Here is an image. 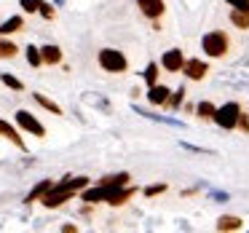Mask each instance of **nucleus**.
Returning a JSON list of instances; mask_svg holds the SVG:
<instances>
[{
	"instance_id": "22",
	"label": "nucleus",
	"mask_w": 249,
	"mask_h": 233,
	"mask_svg": "<svg viewBox=\"0 0 249 233\" xmlns=\"http://www.w3.org/2000/svg\"><path fill=\"white\" fill-rule=\"evenodd\" d=\"M40 3H43V0H22V8L30 14H35V11H40Z\"/></svg>"
},
{
	"instance_id": "10",
	"label": "nucleus",
	"mask_w": 249,
	"mask_h": 233,
	"mask_svg": "<svg viewBox=\"0 0 249 233\" xmlns=\"http://www.w3.org/2000/svg\"><path fill=\"white\" fill-rule=\"evenodd\" d=\"M40 54H43L46 65H59V62H62V49H59V46H43Z\"/></svg>"
},
{
	"instance_id": "6",
	"label": "nucleus",
	"mask_w": 249,
	"mask_h": 233,
	"mask_svg": "<svg viewBox=\"0 0 249 233\" xmlns=\"http://www.w3.org/2000/svg\"><path fill=\"white\" fill-rule=\"evenodd\" d=\"M182 70H185V75H188L190 81H201V78L209 72V67H206V62H201V59H188L182 65Z\"/></svg>"
},
{
	"instance_id": "8",
	"label": "nucleus",
	"mask_w": 249,
	"mask_h": 233,
	"mask_svg": "<svg viewBox=\"0 0 249 233\" xmlns=\"http://www.w3.org/2000/svg\"><path fill=\"white\" fill-rule=\"evenodd\" d=\"M182 65H185V56H182V51H179V49H172V51L163 54V67H166L169 72H179V70H182Z\"/></svg>"
},
{
	"instance_id": "21",
	"label": "nucleus",
	"mask_w": 249,
	"mask_h": 233,
	"mask_svg": "<svg viewBox=\"0 0 249 233\" xmlns=\"http://www.w3.org/2000/svg\"><path fill=\"white\" fill-rule=\"evenodd\" d=\"M0 78H3V83H6V86L8 89H14V91H22V81H19V78H14V75H0Z\"/></svg>"
},
{
	"instance_id": "4",
	"label": "nucleus",
	"mask_w": 249,
	"mask_h": 233,
	"mask_svg": "<svg viewBox=\"0 0 249 233\" xmlns=\"http://www.w3.org/2000/svg\"><path fill=\"white\" fill-rule=\"evenodd\" d=\"M99 65L107 72H124L126 70V56L115 49H102L99 51Z\"/></svg>"
},
{
	"instance_id": "2",
	"label": "nucleus",
	"mask_w": 249,
	"mask_h": 233,
	"mask_svg": "<svg viewBox=\"0 0 249 233\" xmlns=\"http://www.w3.org/2000/svg\"><path fill=\"white\" fill-rule=\"evenodd\" d=\"M201 46H204V51L209 56H222L228 51V35L220 33V30H214V33H206L204 40H201Z\"/></svg>"
},
{
	"instance_id": "14",
	"label": "nucleus",
	"mask_w": 249,
	"mask_h": 233,
	"mask_svg": "<svg viewBox=\"0 0 249 233\" xmlns=\"http://www.w3.org/2000/svg\"><path fill=\"white\" fill-rule=\"evenodd\" d=\"M49 190H51V179H43V182H40V185H35V188H33V193L27 196V204H30V201L43 198V196L49 193Z\"/></svg>"
},
{
	"instance_id": "27",
	"label": "nucleus",
	"mask_w": 249,
	"mask_h": 233,
	"mask_svg": "<svg viewBox=\"0 0 249 233\" xmlns=\"http://www.w3.org/2000/svg\"><path fill=\"white\" fill-rule=\"evenodd\" d=\"M182 94H185V89H179V91L172 97V105H179V97H182Z\"/></svg>"
},
{
	"instance_id": "11",
	"label": "nucleus",
	"mask_w": 249,
	"mask_h": 233,
	"mask_svg": "<svg viewBox=\"0 0 249 233\" xmlns=\"http://www.w3.org/2000/svg\"><path fill=\"white\" fill-rule=\"evenodd\" d=\"M231 22L241 30H249V11L247 8H233L231 11Z\"/></svg>"
},
{
	"instance_id": "15",
	"label": "nucleus",
	"mask_w": 249,
	"mask_h": 233,
	"mask_svg": "<svg viewBox=\"0 0 249 233\" xmlns=\"http://www.w3.org/2000/svg\"><path fill=\"white\" fill-rule=\"evenodd\" d=\"M238 228H241L238 217H220V222H217V231H238Z\"/></svg>"
},
{
	"instance_id": "24",
	"label": "nucleus",
	"mask_w": 249,
	"mask_h": 233,
	"mask_svg": "<svg viewBox=\"0 0 249 233\" xmlns=\"http://www.w3.org/2000/svg\"><path fill=\"white\" fill-rule=\"evenodd\" d=\"M40 14H43L46 19H54V8H51L49 3H40Z\"/></svg>"
},
{
	"instance_id": "12",
	"label": "nucleus",
	"mask_w": 249,
	"mask_h": 233,
	"mask_svg": "<svg viewBox=\"0 0 249 233\" xmlns=\"http://www.w3.org/2000/svg\"><path fill=\"white\" fill-rule=\"evenodd\" d=\"M24 27V19L22 17H11L8 22L0 24V35H11V33H19Z\"/></svg>"
},
{
	"instance_id": "26",
	"label": "nucleus",
	"mask_w": 249,
	"mask_h": 233,
	"mask_svg": "<svg viewBox=\"0 0 249 233\" xmlns=\"http://www.w3.org/2000/svg\"><path fill=\"white\" fill-rule=\"evenodd\" d=\"M238 126H241L244 131H249V118L247 115H238Z\"/></svg>"
},
{
	"instance_id": "3",
	"label": "nucleus",
	"mask_w": 249,
	"mask_h": 233,
	"mask_svg": "<svg viewBox=\"0 0 249 233\" xmlns=\"http://www.w3.org/2000/svg\"><path fill=\"white\" fill-rule=\"evenodd\" d=\"M238 115H241V108H238L236 102H228L217 110L212 121H214L217 126H222V129H233V126H238Z\"/></svg>"
},
{
	"instance_id": "19",
	"label": "nucleus",
	"mask_w": 249,
	"mask_h": 233,
	"mask_svg": "<svg viewBox=\"0 0 249 233\" xmlns=\"http://www.w3.org/2000/svg\"><path fill=\"white\" fill-rule=\"evenodd\" d=\"M214 113H217V108L212 102H201L198 105V115H201V118H214Z\"/></svg>"
},
{
	"instance_id": "17",
	"label": "nucleus",
	"mask_w": 249,
	"mask_h": 233,
	"mask_svg": "<svg viewBox=\"0 0 249 233\" xmlns=\"http://www.w3.org/2000/svg\"><path fill=\"white\" fill-rule=\"evenodd\" d=\"M35 102H38V105H43L46 110H51L54 115H62V108H59V105H56V102H51V99H46L43 94H35Z\"/></svg>"
},
{
	"instance_id": "23",
	"label": "nucleus",
	"mask_w": 249,
	"mask_h": 233,
	"mask_svg": "<svg viewBox=\"0 0 249 233\" xmlns=\"http://www.w3.org/2000/svg\"><path fill=\"white\" fill-rule=\"evenodd\" d=\"M166 190V185H150V188L145 190V196H158V193H163Z\"/></svg>"
},
{
	"instance_id": "1",
	"label": "nucleus",
	"mask_w": 249,
	"mask_h": 233,
	"mask_svg": "<svg viewBox=\"0 0 249 233\" xmlns=\"http://www.w3.org/2000/svg\"><path fill=\"white\" fill-rule=\"evenodd\" d=\"M86 185H89V177H70V179H65V182H59V185H51V190L40 201H43L49 209H54V206H62L65 201H70L72 196H75V190L86 188Z\"/></svg>"
},
{
	"instance_id": "13",
	"label": "nucleus",
	"mask_w": 249,
	"mask_h": 233,
	"mask_svg": "<svg viewBox=\"0 0 249 233\" xmlns=\"http://www.w3.org/2000/svg\"><path fill=\"white\" fill-rule=\"evenodd\" d=\"M0 134H3V137H8V140H11L17 147H24V142H22V137L17 134V129H14V126H8L6 121H0Z\"/></svg>"
},
{
	"instance_id": "20",
	"label": "nucleus",
	"mask_w": 249,
	"mask_h": 233,
	"mask_svg": "<svg viewBox=\"0 0 249 233\" xmlns=\"http://www.w3.org/2000/svg\"><path fill=\"white\" fill-rule=\"evenodd\" d=\"M156 81H158V65H147V70H145V83H147V86H156Z\"/></svg>"
},
{
	"instance_id": "5",
	"label": "nucleus",
	"mask_w": 249,
	"mask_h": 233,
	"mask_svg": "<svg viewBox=\"0 0 249 233\" xmlns=\"http://www.w3.org/2000/svg\"><path fill=\"white\" fill-rule=\"evenodd\" d=\"M17 124L22 126L24 131H30V134H35V137H46V129H43V124H40V121L35 118L33 113H27V110H19V113H17Z\"/></svg>"
},
{
	"instance_id": "7",
	"label": "nucleus",
	"mask_w": 249,
	"mask_h": 233,
	"mask_svg": "<svg viewBox=\"0 0 249 233\" xmlns=\"http://www.w3.org/2000/svg\"><path fill=\"white\" fill-rule=\"evenodd\" d=\"M137 6L142 8V14L150 19H158L163 11H166V6H163V0H137Z\"/></svg>"
},
{
	"instance_id": "25",
	"label": "nucleus",
	"mask_w": 249,
	"mask_h": 233,
	"mask_svg": "<svg viewBox=\"0 0 249 233\" xmlns=\"http://www.w3.org/2000/svg\"><path fill=\"white\" fill-rule=\"evenodd\" d=\"M228 6H233V8H247V11H249V0H228Z\"/></svg>"
},
{
	"instance_id": "9",
	"label": "nucleus",
	"mask_w": 249,
	"mask_h": 233,
	"mask_svg": "<svg viewBox=\"0 0 249 233\" xmlns=\"http://www.w3.org/2000/svg\"><path fill=\"white\" fill-rule=\"evenodd\" d=\"M147 99H150L153 105H163V102H169V89L166 86H150V91H147Z\"/></svg>"
},
{
	"instance_id": "18",
	"label": "nucleus",
	"mask_w": 249,
	"mask_h": 233,
	"mask_svg": "<svg viewBox=\"0 0 249 233\" xmlns=\"http://www.w3.org/2000/svg\"><path fill=\"white\" fill-rule=\"evenodd\" d=\"M27 62H30L33 67L43 65V54H40V49H35V46H30V49H27Z\"/></svg>"
},
{
	"instance_id": "16",
	"label": "nucleus",
	"mask_w": 249,
	"mask_h": 233,
	"mask_svg": "<svg viewBox=\"0 0 249 233\" xmlns=\"http://www.w3.org/2000/svg\"><path fill=\"white\" fill-rule=\"evenodd\" d=\"M17 46L11 43V40H3L0 38V59H11V56H17Z\"/></svg>"
}]
</instances>
